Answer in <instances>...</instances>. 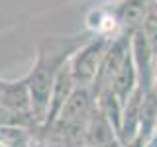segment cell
Returning a JSON list of instances; mask_svg holds the SVG:
<instances>
[{
	"label": "cell",
	"instance_id": "cell-7",
	"mask_svg": "<svg viewBox=\"0 0 157 147\" xmlns=\"http://www.w3.org/2000/svg\"><path fill=\"white\" fill-rule=\"evenodd\" d=\"M33 134L24 126H0V147H32Z\"/></svg>",
	"mask_w": 157,
	"mask_h": 147
},
{
	"label": "cell",
	"instance_id": "cell-1",
	"mask_svg": "<svg viewBox=\"0 0 157 147\" xmlns=\"http://www.w3.org/2000/svg\"><path fill=\"white\" fill-rule=\"evenodd\" d=\"M86 39L78 37H45L37 47V57L32 71L28 75L29 85V96H32V112L36 122H45L47 108H49V96H51L55 78L61 71V67L69 63L73 53L85 43Z\"/></svg>",
	"mask_w": 157,
	"mask_h": 147
},
{
	"label": "cell",
	"instance_id": "cell-3",
	"mask_svg": "<svg viewBox=\"0 0 157 147\" xmlns=\"http://www.w3.org/2000/svg\"><path fill=\"white\" fill-rule=\"evenodd\" d=\"M85 147H124L114 124L98 108L92 110L85 130Z\"/></svg>",
	"mask_w": 157,
	"mask_h": 147
},
{
	"label": "cell",
	"instance_id": "cell-6",
	"mask_svg": "<svg viewBox=\"0 0 157 147\" xmlns=\"http://www.w3.org/2000/svg\"><path fill=\"white\" fill-rule=\"evenodd\" d=\"M157 134V88H149L144 92V102H141V114H140V137L149 147L151 139Z\"/></svg>",
	"mask_w": 157,
	"mask_h": 147
},
{
	"label": "cell",
	"instance_id": "cell-4",
	"mask_svg": "<svg viewBox=\"0 0 157 147\" xmlns=\"http://www.w3.org/2000/svg\"><path fill=\"white\" fill-rule=\"evenodd\" d=\"M77 88V82L71 75V69H69V63L61 67L59 75L55 78V85H53V90H51V96H49V108H47V116H45V122L39 127V137H41L45 131L55 124V120L61 114L65 102L69 100V96L73 94V90Z\"/></svg>",
	"mask_w": 157,
	"mask_h": 147
},
{
	"label": "cell",
	"instance_id": "cell-5",
	"mask_svg": "<svg viewBox=\"0 0 157 147\" xmlns=\"http://www.w3.org/2000/svg\"><path fill=\"white\" fill-rule=\"evenodd\" d=\"M0 108L20 116H32V96H29L28 75L20 81H2L0 85ZM36 120V118H33Z\"/></svg>",
	"mask_w": 157,
	"mask_h": 147
},
{
	"label": "cell",
	"instance_id": "cell-2",
	"mask_svg": "<svg viewBox=\"0 0 157 147\" xmlns=\"http://www.w3.org/2000/svg\"><path fill=\"white\" fill-rule=\"evenodd\" d=\"M114 37L106 36H96L92 39H86L81 47L73 53L69 59V69L75 78L77 86H92L96 81V75L100 71V63L104 59V53L110 41Z\"/></svg>",
	"mask_w": 157,
	"mask_h": 147
},
{
	"label": "cell",
	"instance_id": "cell-8",
	"mask_svg": "<svg viewBox=\"0 0 157 147\" xmlns=\"http://www.w3.org/2000/svg\"><path fill=\"white\" fill-rule=\"evenodd\" d=\"M153 81H155V88H157V57H155V75H153Z\"/></svg>",
	"mask_w": 157,
	"mask_h": 147
}]
</instances>
